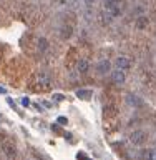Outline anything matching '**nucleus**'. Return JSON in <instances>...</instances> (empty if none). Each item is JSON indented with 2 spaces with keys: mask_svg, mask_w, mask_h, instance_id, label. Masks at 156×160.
Segmentation results:
<instances>
[{
  "mask_svg": "<svg viewBox=\"0 0 156 160\" xmlns=\"http://www.w3.org/2000/svg\"><path fill=\"white\" fill-rule=\"evenodd\" d=\"M130 142H131L133 145H136V147L143 145L144 142H146V132H144V130H141V128L133 130V132L130 133Z\"/></svg>",
  "mask_w": 156,
  "mask_h": 160,
  "instance_id": "obj_2",
  "label": "nucleus"
},
{
  "mask_svg": "<svg viewBox=\"0 0 156 160\" xmlns=\"http://www.w3.org/2000/svg\"><path fill=\"white\" fill-rule=\"evenodd\" d=\"M53 98L57 100V102H62V100H63V95H60V93H55V95H53Z\"/></svg>",
  "mask_w": 156,
  "mask_h": 160,
  "instance_id": "obj_17",
  "label": "nucleus"
},
{
  "mask_svg": "<svg viewBox=\"0 0 156 160\" xmlns=\"http://www.w3.org/2000/svg\"><path fill=\"white\" fill-rule=\"evenodd\" d=\"M105 7V13L111 18H116L123 13V8H125V0H105L103 3Z\"/></svg>",
  "mask_w": 156,
  "mask_h": 160,
  "instance_id": "obj_1",
  "label": "nucleus"
},
{
  "mask_svg": "<svg viewBox=\"0 0 156 160\" xmlns=\"http://www.w3.org/2000/svg\"><path fill=\"white\" fill-rule=\"evenodd\" d=\"M38 83L43 85V87H48V85H50V75L45 73V72H42V73L38 75Z\"/></svg>",
  "mask_w": 156,
  "mask_h": 160,
  "instance_id": "obj_12",
  "label": "nucleus"
},
{
  "mask_svg": "<svg viewBox=\"0 0 156 160\" xmlns=\"http://www.w3.org/2000/svg\"><path fill=\"white\" fill-rule=\"evenodd\" d=\"M148 23H149V18L146 17V15H139V17H136V20H135V27H136L138 30L146 28Z\"/></svg>",
  "mask_w": 156,
  "mask_h": 160,
  "instance_id": "obj_8",
  "label": "nucleus"
},
{
  "mask_svg": "<svg viewBox=\"0 0 156 160\" xmlns=\"http://www.w3.org/2000/svg\"><path fill=\"white\" fill-rule=\"evenodd\" d=\"M111 82H113L115 85H123L125 82H126V75H125V70H120V68L113 70V72H111Z\"/></svg>",
  "mask_w": 156,
  "mask_h": 160,
  "instance_id": "obj_5",
  "label": "nucleus"
},
{
  "mask_svg": "<svg viewBox=\"0 0 156 160\" xmlns=\"http://www.w3.org/2000/svg\"><path fill=\"white\" fill-rule=\"evenodd\" d=\"M52 130H55V132H60V123H53V125H52Z\"/></svg>",
  "mask_w": 156,
  "mask_h": 160,
  "instance_id": "obj_20",
  "label": "nucleus"
},
{
  "mask_svg": "<svg viewBox=\"0 0 156 160\" xmlns=\"http://www.w3.org/2000/svg\"><path fill=\"white\" fill-rule=\"evenodd\" d=\"M38 48H40V52H47V48H48V40H47V38H38Z\"/></svg>",
  "mask_w": 156,
  "mask_h": 160,
  "instance_id": "obj_13",
  "label": "nucleus"
},
{
  "mask_svg": "<svg viewBox=\"0 0 156 160\" xmlns=\"http://www.w3.org/2000/svg\"><path fill=\"white\" fill-rule=\"evenodd\" d=\"M0 118H2V115H0Z\"/></svg>",
  "mask_w": 156,
  "mask_h": 160,
  "instance_id": "obj_24",
  "label": "nucleus"
},
{
  "mask_svg": "<svg viewBox=\"0 0 156 160\" xmlns=\"http://www.w3.org/2000/svg\"><path fill=\"white\" fill-rule=\"evenodd\" d=\"M92 90H88V88H80V90H77V97L80 98V100H90L92 98Z\"/></svg>",
  "mask_w": 156,
  "mask_h": 160,
  "instance_id": "obj_11",
  "label": "nucleus"
},
{
  "mask_svg": "<svg viewBox=\"0 0 156 160\" xmlns=\"http://www.w3.org/2000/svg\"><path fill=\"white\" fill-rule=\"evenodd\" d=\"M115 67L126 72V70L131 68V60L128 57H125V55H120V57H116V60H115Z\"/></svg>",
  "mask_w": 156,
  "mask_h": 160,
  "instance_id": "obj_4",
  "label": "nucleus"
},
{
  "mask_svg": "<svg viewBox=\"0 0 156 160\" xmlns=\"http://www.w3.org/2000/svg\"><path fill=\"white\" fill-rule=\"evenodd\" d=\"M43 105H45V107H47V108H50V107H52V103H50V102H42Z\"/></svg>",
  "mask_w": 156,
  "mask_h": 160,
  "instance_id": "obj_22",
  "label": "nucleus"
},
{
  "mask_svg": "<svg viewBox=\"0 0 156 160\" xmlns=\"http://www.w3.org/2000/svg\"><path fill=\"white\" fill-rule=\"evenodd\" d=\"M133 13L136 15V17L143 15V13H144V7H143V5H139V7H135V8H133Z\"/></svg>",
  "mask_w": 156,
  "mask_h": 160,
  "instance_id": "obj_15",
  "label": "nucleus"
},
{
  "mask_svg": "<svg viewBox=\"0 0 156 160\" xmlns=\"http://www.w3.org/2000/svg\"><path fill=\"white\" fill-rule=\"evenodd\" d=\"M5 92H7V90H5L3 87H0V93H5Z\"/></svg>",
  "mask_w": 156,
  "mask_h": 160,
  "instance_id": "obj_23",
  "label": "nucleus"
},
{
  "mask_svg": "<svg viewBox=\"0 0 156 160\" xmlns=\"http://www.w3.org/2000/svg\"><path fill=\"white\" fill-rule=\"evenodd\" d=\"M2 150H3V153H5L7 158H15L17 157V150H15V145L12 142H3Z\"/></svg>",
  "mask_w": 156,
  "mask_h": 160,
  "instance_id": "obj_7",
  "label": "nucleus"
},
{
  "mask_svg": "<svg viewBox=\"0 0 156 160\" xmlns=\"http://www.w3.org/2000/svg\"><path fill=\"white\" fill-rule=\"evenodd\" d=\"M73 33V27L70 23H65L62 25V30H60V37H62V40H68L70 37H72Z\"/></svg>",
  "mask_w": 156,
  "mask_h": 160,
  "instance_id": "obj_9",
  "label": "nucleus"
},
{
  "mask_svg": "<svg viewBox=\"0 0 156 160\" xmlns=\"http://www.w3.org/2000/svg\"><path fill=\"white\" fill-rule=\"evenodd\" d=\"M77 157H78V158H80V157H83V158H88V155L85 153V152H78V153H77Z\"/></svg>",
  "mask_w": 156,
  "mask_h": 160,
  "instance_id": "obj_21",
  "label": "nucleus"
},
{
  "mask_svg": "<svg viewBox=\"0 0 156 160\" xmlns=\"http://www.w3.org/2000/svg\"><path fill=\"white\" fill-rule=\"evenodd\" d=\"M7 103H8V105H10V107H12V108H17V107H15V102H13L12 98H7Z\"/></svg>",
  "mask_w": 156,
  "mask_h": 160,
  "instance_id": "obj_19",
  "label": "nucleus"
},
{
  "mask_svg": "<svg viewBox=\"0 0 156 160\" xmlns=\"http://www.w3.org/2000/svg\"><path fill=\"white\" fill-rule=\"evenodd\" d=\"M90 70V62L87 58H82V60H78V63H77V72L78 73H87Z\"/></svg>",
  "mask_w": 156,
  "mask_h": 160,
  "instance_id": "obj_10",
  "label": "nucleus"
},
{
  "mask_svg": "<svg viewBox=\"0 0 156 160\" xmlns=\"http://www.w3.org/2000/svg\"><path fill=\"white\" fill-rule=\"evenodd\" d=\"M144 157L149 158V160H156V147L146 150V152H144Z\"/></svg>",
  "mask_w": 156,
  "mask_h": 160,
  "instance_id": "obj_14",
  "label": "nucleus"
},
{
  "mask_svg": "<svg viewBox=\"0 0 156 160\" xmlns=\"http://www.w3.org/2000/svg\"><path fill=\"white\" fill-rule=\"evenodd\" d=\"M126 103L130 105V107L141 108L143 105H144V100L139 97V95H136V93H128V95H126Z\"/></svg>",
  "mask_w": 156,
  "mask_h": 160,
  "instance_id": "obj_3",
  "label": "nucleus"
},
{
  "mask_svg": "<svg viewBox=\"0 0 156 160\" xmlns=\"http://www.w3.org/2000/svg\"><path fill=\"white\" fill-rule=\"evenodd\" d=\"M97 72L100 75L111 73V62H110V60H100V62L97 63Z\"/></svg>",
  "mask_w": 156,
  "mask_h": 160,
  "instance_id": "obj_6",
  "label": "nucleus"
},
{
  "mask_svg": "<svg viewBox=\"0 0 156 160\" xmlns=\"http://www.w3.org/2000/svg\"><path fill=\"white\" fill-rule=\"evenodd\" d=\"M22 103L25 105V107H28V105H30V100H28L27 97H23V98H22Z\"/></svg>",
  "mask_w": 156,
  "mask_h": 160,
  "instance_id": "obj_18",
  "label": "nucleus"
},
{
  "mask_svg": "<svg viewBox=\"0 0 156 160\" xmlns=\"http://www.w3.org/2000/svg\"><path fill=\"white\" fill-rule=\"evenodd\" d=\"M57 122H58L60 125H67V123H68V118H67V117H63V115H60V117L57 118Z\"/></svg>",
  "mask_w": 156,
  "mask_h": 160,
  "instance_id": "obj_16",
  "label": "nucleus"
}]
</instances>
